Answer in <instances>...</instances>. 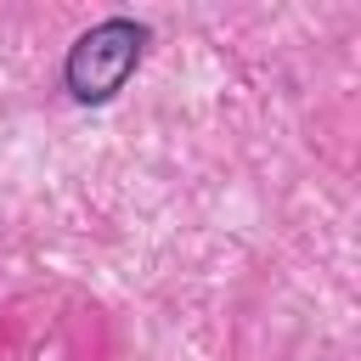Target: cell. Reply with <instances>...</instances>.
Wrapping results in <instances>:
<instances>
[{
    "instance_id": "1",
    "label": "cell",
    "mask_w": 361,
    "mask_h": 361,
    "mask_svg": "<svg viewBox=\"0 0 361 361\" xmlns=\"http://www.w3.org/2000/svg\"><path fill=\"white\" fill-rule=\"evenodd\" d=\"M141 51H147V23H135V17H107V23L85 28V34L68 45V62H62L68 96L85 102V107L113 102V96L130 85Z\"/></svg>"
}]
</instances>
